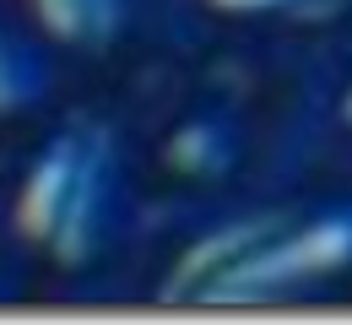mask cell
I'll list each match as a JSON object with an SVG mask.
<instances>
[{
	"mask_svg": "<svg viewBox=\"0 0 352 325\" xmlns=\"http://www.w3.org/2000/svg\"><path fill=\"white\" fill-rule=\"evenodd\" d=\"M125 174H120V146L103 125H65L60 136L33 157L16 190V233L44 249L54 266H82L92 260L120 223Z\"/></svg>",
	"mask_w": 352,
	"mask_h": 325,
	"instance_id": "1",
	"label": "cell"
},
{
	"mask_svg": "<svg viewBox=\"0 0 352 325\" xmlns=\"http://www.w3.org/2000/svg\"><path fill=\"white\" fill-rule=\"evenodd\" d=\"M352 260V206H325L304 223H271V228L206 282L201 304H265L293 287H309L314 277H331Z\"/></svg>",
	"mask_w": 352,
	"mask_h": 325,
	"instance_id": "2",
	"label": "cell"
},
{
	"mask_svg": "<svg viewBox=\"0 0 352 325\" xmlns=\"http://www.w3.org/2000/svg\"><path fill=\"white\" fill-rule=\"evenodd\" d=\"M217 11H233V16H261V11H287L298 0H212Z\"/></svg>",
	"mask_w": 352,
	"mask_h": 325,
	"instance_id": "5",
	"label": "cell"
},
{
	"mask_svg": "<svg viewBox=\"0 0 352 325\" xmlns=\"http://www.w3.org/2000/svg\"><path fill=\"white\" fill-rule=\"evenodd\" d=\"M28 11L38 16L54 44L65 49H109L125 33V0H28Z\"/></svg>",
	"mask_w": 352,
	"mask_h": 325,
	"instance_id": "3",
	"label": "cell"
},
{
	"mask_svg": "<svg viewBox=\"0 0 352 325\" xmlns=\"http://www.w3.org/2000/svg\"><path fill=\"white\" fill-rule=\"evenodd\" d=\"M49 93V60L38 44H28L22 33L0 27V120L6 114H28Z\"/></svg>",
	"mask_w": 352,
	"mask_h": 325,
	"instance_id": "4",
	"label": "cell"
}]
</instances>
